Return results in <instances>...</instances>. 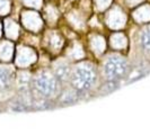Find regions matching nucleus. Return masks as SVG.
<instances>
[{
	"instance_id": "nucleus-1",
	"label": "nucleus",
	"mask_w": 150,
	"mask_h": 135,
	"mask_svg": "<svg viewBox=\"0 0 150 135\" xmlns=\"http://www.w3.org/2000/svg\"><path fill=\"white\" fill-rule=\"evenodd\" d=\"M72 88L78 92L89 91L97 82V73L90 63H80L76 65L70 75Z\"/></svg>"
},
{
	"instance_id": "nucleus-2",
	"label": "nucleus",
	"mask_w": 150,
	"mask_h": 135,
	"mask_svg": "<svg viewBox=\"0 0 150 135\" xmlns=\"http://www.w3.org/2000/svg\"><path fill=\"white\" fill-rule=\"evenodd\" d=\"M34 88L42 97L51 98L59 92V80L49 71H43L34 79Z\"/></svg>"
},
{
	"instance_id": "nucleus-3",
	"label": "nucleus",
	"mask_w": 150,
	"mask_h": 135,
	"mask_svg": "<svg viewBox=\"0 0 150 135\" xmlns=\"http://www.w3.org/2000/svg\"><path fill=\"white\" fill-rule=\"evenodd\" d=\"M103 70L108 81L110 80L117 81L119 79L127 75L129 71V63L123 56L114 54L106 59Z\"/></svg>"
},
{
	"instance_id": "nucleus-4",
	"label": "nucleus",
	"mask_w": 150,
	"mask_h": 135,
	"mask_svg": "<svg viewBox=\"0 0 150 135\" xmlns=\"http://www.w3.org/2000/svg\"><path fill=\"white\" fill-rule=\"evenodd\" d=\"M127 17L120 8L115 7L107 15V24L112 28H121L125 25Z\"/></svg>"
},
{
	"instance_id": "nucleus-5",
	"label": "nucleus",
	"mask_w": 150,
	"mask_h": 135,
	"mask_svg": "<svg viewBox=\"0 0 150 135\" xmlns=\"http://www.w3.org/2000/svg\"><path fill=\"white\" fill-rule=\"evenodd\" d=\"M54 68V75L60 82H66L70 79V68L66 62H58Z\"/></svg>"
},
{
	"instance_id": "nucleus-6",
	"label": "nucleus",
	"mask_w": 150,
	"mask_h": 135,
	"mask_svg": "<svg viewBox=\"0 0 150 135\" xmlns=\"http://www.w3.org/2000/svg\"><path fill=\"white\" fill-rule=\"evenodd\" d=\"M25 24L32 30H38L42 27V19L35 13H26L25 15Z\"/></svg>"
},
{
	"instance_id": "nucleus-7",
	"label": "nucleus",
	"mask_w": 150,
	"mask_h": 135,
	"mask_svg": "<svg viewBox=\"0 0 150 135\" xmlns=\"http://www.w3.org/2000/svg\"><path fill=\"white\" fill-rule=\"evenodd\" d=\"M140 46L143 52L150 55V25L144 27L140 33Z\"/></svg>"
},
{
	"instance_id": "nucleus-8",
	"label": "nucleus",
	"mask_w": 150,
	"mask_h": 135,
	"mask_svg": "<svg viewBox=\"0 0 150 135\" xmlns=\"http://www.w3.org/2000/svg\"><path fill=\"white\" fill-rule=\"evenodd\" d=\"M13 75L6 68H0V90H6L11 86Z\"/></svg>"
},
{
	"instance_id": "nucleus-9",
	"label": "nucleus",
	"mask_w": 150,
	"mask_h": 135,
	"mask_svg": "<svg viewBox=\"0 0 150 135\" xmlns=\"http://www.w3.org/2000/svg\"><path fill=\"white\" fill-rule=\"evenodd\" d=\"M34 60H35V53L30 49H23V51L19 52L18 64L27 65V64H30L32 62H34Z\"/></svg>"
},
{
	"instance_id": "nucleus-10",
	"label": "nucleus",
	"mask_w": 150,
	"mask_h": 135,
	"mask_svg": "<svg viewBox=\"0 0 150 135\" xmlns=\"http://www.w3.org/2000/svg\"><path fill=\"white\" fill-rule=\"evenodd\" d=\"M127 37L122 34V33H116L112 35L111 37V45H112L113 49H116V50H123L127 47Z\"/></svg>"
},
{
	"instance_id": "nucleus-11",
	"label": "nucleus",
	"mask_w": 150,
	"mask_h": 135,
	"mask_svg": "<svg viewBox=\"0 0 150 135\" xmlns=\"http://www.w3.org/2000/svg\"><path fill=\"white\" fill-rule=\"evenodd\" d=\"M134 18L137 22H149L150 20V6H143L139 8L134 13Z\"/></svg>"
},
{
	"instance_id": "nucleus-12",
	"label": "nucleus",
	"mask_w": 150,
	"mask_h": 135,
	"mask_svg": "<svg viewBox=\"0 0 150 135\" xmlns=\"http://www.w3.org/2000/svg\"><path fill=\"white\" fill-rule=\"evenodd\" d=\"M90 44H91L93 50H94L96 53H103L104 52V50H105V46H106L104 38L100 37V36H98V35H95L94 37L91 38Z\"/></svg>"
},
{
	"instance_id": "nucleus-13",
	"label": "nucleus",
	"mask_w": 150,
	"mask_h": 135,
	"mask_svg": "<svg viewBox=\"0 0 150 135\" xmlns=\"http://www.w3.org/2000/svg\"><path fill=\"white\" fill-rule=\"evenodd\" d=\"M63 44V39L61 37L60 35H58V34H55V33H53L52 35L50 36V39H49V45H50V47L53 49V50H59L61 46Z\"/></svg>"
},
{
	"instance_id": "nucleus-14",
	"label": "nucleus",
	"mask_w": 150,
	"mask_h": 135,
	"mask_svg": "<svg viewBox=\"0 0 150 135\" xmlns=\"http://www.w3.org/2000/svg\"><path fill=\"white\" fill-rule=\"evenodd\" d=\"M75 99H76V97L74 92H66V94H63L62 101H63L64 104H71V103L75 101Z\"/></svg>"
},
{
	"instance_id": "nucleus-15",
	"label": "nucleus",
	"mask_w": 150,
	"mask_h": 135,
	"mask_svg": "<svg viewBox=\"0 0 150 135\" xmlns=\"http://www.w3.org/2000/svg\"><path fill=\"white\" fill-rule=\"evenodd\" d=\"M96 1V5H97V7L100 9V10H103V9H105L110 6V4H111V1L112 0H95Z\"/></svg>"
},
{
	"instance_id": "nucleus-16",
	"label": "nucleus",
	"mask_w": 150,
	"mask_h": 135,
	"mask_svg": "<svg viewBox=\"0 0 150 135\" xmlns=\"http://www.w3.org/2000/svg\"><path fill=\"white\" fill-rule=\"evenodd\" d=\"M141 0H129V4H130V6H134L135 4H138V2H140Z\"/></svg>"
}]
</instances>
